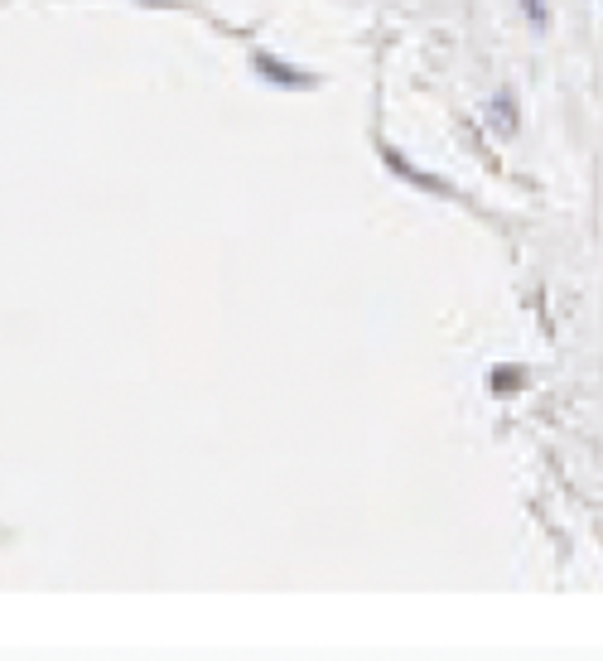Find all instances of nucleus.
Returning <instances> with one entry per match:
<instances>
[{"mask_svg":"<svg viewBox=\"0 0 603 661\" xmlns=\"http://www.w3.org/2000/svg\"><path fill=\"white\" fill-rule=\"evenodd\" d=\"M251 73H256L261 83L280 87V92H309V87L324 83L314 68H300V63H290V58H280V54H266V49L251 54Z\"/></svg>","mask_w":603,"mask_h":661,"instance_id":"f257e3e1","label":"nucleus"},{"mask_svg":"<svg viewBox=\"0 0 603 661\" xmlns=\"http://www.w3.org/2000/svg\"><path fill=\"white\" fill-rule=\"evenodd\" d=\"M377 150H382V165L391 169L396 179H406L411 189H420V193H439V198H454V193H459V189H454V184H449V179H439V174H430V169L411 165V160H406V155H401V150H396L391 140H382Z\"/></svg>","mask_w":603,"mask_h":661,"instance_id":"f03ea898","label":"nucleus"},{"mask_svg":"<svg viewBox=\"0 0 603 661\" xmlns=\"http://www.w3.org/2000/svg\"><path fill=\"white\" fill-rule=\"evenodd\" d=\"M521 386H526V367H521V362H507V367H493V372H488V391H493V396H512Z\"/></svg>","mask_w":603,"mask_h":661,"instance_id":"7ed1b4c3","label":"nucleus"},{"mask_svg":"<svg viewBox=\"0 0 603 661\" xmlns=\"http://www.w3.org/2000/svg\"><path fill=\"white\" fill-rule=\"evenodd\" d=\"M497 121H502V131H507V136H512V131L521 126V116H517V92H512V87H502V92L493 97V126H497Z\"/></svg>","mask_w":603,"mask_h":661,"instance_id":"20e7f679","label":"nucleus"},{"mask_svg":"<svg viewBox=\"0 0 603 661\" xmlns=\"http://www.w3.org/2000/svg\"><path fill=\"white\" fill-rule=\"evenodd\" d=\"M521 5V15H526V25L536 29V34H550V25H555V20H550V5L546 0H517Z\"/></svg>","mask_w":603,"mask_h":661,"instance_id":"39448f33","label":"nucleus"},{"mask_svg":"<svg viewBox=\"0 0 603 661\" xmlns=\"http://www.w3.org/2000/svg\"><path fill=\"white\" fill-rule=\"evenodd\" d=\"M140 5H174V0H140Z\"/></svg>","mask_w":603,"mask_h":661,"instance_id":"423d86ee","label":"nucleus"}]
</instances>
